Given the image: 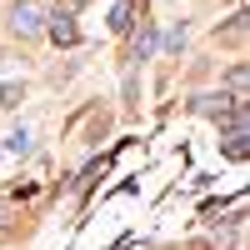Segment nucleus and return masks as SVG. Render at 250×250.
I'll return each mask as SVG.
<instances>
[{"mask_svg":"<svg viewBox=\"0 0 250 250\" xmlns=\"http://www.w3.org/2000/svg\"><path fill=\"white\" fill-rule=\"evenodd\" d=\"M30 140H35L30 125H15V130L5 135V150H10V155H30Z\"/></svg>","mask_w":250,"mask_h":250,"instance_id":"4","label":"nucleus"},{"mask_svg":"<svg viewBox=\"0 0 250 250\" xmlns=\"http://www.w3.org/2000/svg\"><path fill=\"white\" fill-rule=\"evenodd\" d=\"M20 100H25V85H20V80H5V85H0V105H5V110H15Z\"/></svg>","mask_w":250,"mask_h":250,"instance_id":"7","label":"nucleus"},{"mask_svg":"<svg viewBox=\"0 0 250 250\" xmlns=\"http://www.w3.org/2000/svg\"><path fill=\"white\" fill-rule=\"evenodd\" d=\"M135 5H140V0H115V10H110V30H115V35H130V25H135Z\"/></svg>","mask_w":250,"mask_h":250,"instance_id":"3","label":"nucleus"},{"mask_svg":"<svg viewBox=\"0 0 250 250\" xmlns=\"http://www.w3.org/2000/svg\"><path fill=\"white\" fill-rule=\"evenodd\" d=\"M45 35L55 40V45H75V40H80V30H75V15H70V10H55V15H45Z\"/></svg>","mask_w":250,"mask_h":250,"instance_id":"2","label":"nucleus"},{"mask_svg":"<svg viewBox=\"0 0 250 250\" xmlns=\"http://www.w3.org/2000/svg\"><path fill=\"white\" fill-rule=\"evenodd\" d=\"M245 140H250L245 130H225V155H230V160H245V155H250Z\"/></svg>","mask_w":250,"mask_h":250,"instance_id":"6","label":"nucleus"},{"mask_svg":"<svg viewBox=\"0 0 250 250\" xmlns=\"http://www.w3.org/2000/svg\"><path fill=\"white\" fill-rule=\"evenodd\" d=\"M180 45H185V25H175L170 35H165V50H180Z\"/></svg>","mask_w":250,"mask_h":250,"instance_id":"8","label":"nucleus"},{"mask_svg":"<svg viewBox=\"0 0 250 250\" xmlns=\"http://www.w3.org/2000/svg\"><path fill=\"white\" fill-rule=\"evenodd\" d=\"M45 5L40 0H15V10H10V30L20 40H35V35H45Z\"/></svg>","mask_w":250,"mask_h":250,"instance_id":"1","label":"nucleus"},{"mask_svg":"<svg viewBox=\"0 0 250 250\" xmlns=\"http://www.w3.org/2000/svg\"><path fill=\"white\" fill-rule=\"evenodd\" d=\"M155 45H160V40H155V25H145V30L135 35V50H130V60H150V55H155Z\"/></svg>","mask_w":250,"mask_h":250,"instance_id":"5","label":"nucleus"}]
</instances>
